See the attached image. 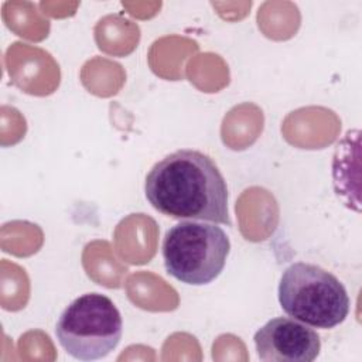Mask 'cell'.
Returning <instances> with one entry per match:
<instances>
[{"label":"cell","mask_w":362,"mask_h":362,"mask_svg":"<svg viewBox=\"0 0 362 362\" xmlns=\"http://www.w3.org/2000/svg\"><path fill=\"white\" fill-rule=\"evenodd\" d=\"M144 192L163 215L230 225L226 181L202 151L181 148L161 158L148 171Z\"/></svg>","instance_id":"6da1fadb"},{"label":"cell","mask_w":362,"mask_h":362,"mask_svg":"<svg viewBox=\"0 0 362 362\" xmlns=\"http://www.w3.org/2000/svg\"><path fill=\"white\" fill-rule=\"evenodd\" d=\"M283 311L310 327L334 328L349 313V297L344 284L328 270L305 262L290 264L279 283Z\"/></svg>","instance_id":"7a4b0ae2"},{"label":"cell","mask_w":362,"mask_h":362,"mask_svg":"<svg viewBox=\"0 0 362 362\" xmlns=\"http://www.w3.org/2000/svg\"><path fill=\"white\" fill-rule=\"evenodd\" d=\"M229 250V238L215 223L181 221L167 230L163 240L167 273L191 286L214 281L223 270Z\"/></svg>","instance_id":"3957f363"},{"label":"cell","mask_w":362,"mask_h":362,"mask_svg":"<svg viewBox=\"0 0 362 362\" xmlns=\"http://www.w3.org/2000/svg\"><path fill=\"white\" fill-rule=\"evenodd\" d=\"M123 321L115 303L105 294L86 293L75 298L59 315L55 335L75 359L96 361L120 342Z\"/></svg>","instance_id":"277c9868"},{"label":"cell","mask_w":362,"mask_h":362,"mask_svg":"<svg viewBox=\"0 0 362 362\" xmlns=\"http://www.w3.org/2000/svg\"><path fill=\"white\" fill-rule=\"evenodd\" d=\"M253 339L257 356L264 362H311L321 349L320 335L313 328L287 317L272 318Z\"/></svg>","instance_id":"5b68a950"}]
</instances>
